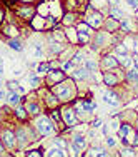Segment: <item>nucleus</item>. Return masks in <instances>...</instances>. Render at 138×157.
I'll list each match as a JSON object with an SVG mask.
<instances>
[{
  "instance_id": "nucleus-1",
  "label": "nucleus",
  "mask_w": 138,
  "mask_h": 157,
  "mask_svg": "<svg viewBox=\"0 0 138 157\" xmlns=\"http://www.w3.org/2000/svg\"><path fill=\"white\" fill-rule=\"evenodd\" d=\"M52 92H53V94L57 95L60 100H63V102H68V100H73V99H75V95H77V87H75V84H73L72 80L65 78V80L55 84L53 87H52Z\"/></svg>"
},
{
  "instance_id": "nucleus-2",
  "label": "nucleus",
  "mask_w": 138,
  "mask_h": 157,
  "mask_svg": "<svg viewBox=\"0 0 138 157\" xmlns=\"http://www.w3.org/2000/svg\"><path fill=\"white\" fill-rule=\"evenodd\" d=\"M37 130H38L40 136H50L52 132L55 130L53 124H52V121L45 115H40L38 119H37Z\"/></svg>"
},
{
  "instance_id": "nucleus-3",
  "label": "nucleus",
  "mask_w": 138,
  "mask_h": 157,
  "mask_svg": "<svg viewBox=\"0 0 138 157\" xmlns=\"http://www.w3.org/2000/svg\"><path fill=\"white\" fill-rule=\"evenodd\" d=\"M0 139H2V144L5 145V147H13L15 145V140H17V137H15V134L12 132L10 129H3L2 132H0Z\"/></svg>"
},
{
  "instance_id": "nucleus-4",
  "label": "nucleus",
  "mask_w": 138,
  "mask_h": 157,
  "mask_svg": "<svg viewBox=\"0 0 138 157\" xmlns=\"http://www.w3.org/2000/svg\"><path fill=\"white\" fill-rule=\"evenodd\" d=\"M85 22H87L92 29H98L100 25L103 24V15L100 12H92V13H88V15H87Z\"/></svg>"
},
{
  "instance_id": "nucleus-5",
  "label": "nucleus",
  "mask_w": 138,
  "mask_h": 157,
  "mask_svg": "<svg viewBox=\"0 0 138 157\" xmlns=\"http://www.w3.org/2000/svg\"><path fill=\"white\" fill-rule=\"evenodd\" d=\"M35 7L32 5H25V7H18L17 9V15L20 18H24V20H32L33 17H35Z\"/></svg>"
},
{
  "instance_id": "nucleus-6",
  "label": "nucleus",
  "mask_w": 138,
  "mask_h": 157,
  "mask_svg": "<svg viewBox=\"0 0 138 157\" xmlns=\"http://www.w3.org/2000/svg\"><path fill=\"white\" fill-rule=\"evenodd\" d=\"M77 112L73 110V109H63V112H62V119L65 121V124L68 125V127H73L75 124H78V119H77Z\"/></svg>"
},
{
  "instance_id": "nucleus-7",
  "label": "nucleus",
  "mask_w": 138,
  "mask_h": 157,
  "mask_svg": "<svg viewBox=\"0 0 138 157\" xmlns=\"http://www.w3.org/2000/svg\"><path fill=\"white\" fill-rule=\"evenodd\" d=\"M65 74H63V70H52L50 69V72H48V80L52 82V84H58V82H62V80H65Z\"/></svg>"
},
{
  "instance_id": "nucleus-8",
  "label": "nucleus",
  "mask_w": 138,
  "mask_h": 157,
  "mask_svg": "<svg viewBox=\"0 0 138 157\" xmlns=\"http://www.w3.org/2000/svg\"><path fill=\"white\" fill-rule=\"evenodd\" d=\"M102 65L105 67V69H115V67L120 65V62H118L117 57H113V55H105L102 60Z\"/></svg>"
},
{
  "instance_id": "nucleus-9",
  "label": "nucleus",
  "mask_w": 138,
  "mask_h": 157,
  "mask_svg": "<svg viewBox=\"0 0 138 157\" xmlns=\"http://www.w3.org/2000/svg\"><path fill=\"white\" fill-rule=\"evenodd\" d=\"M15 137H17V142H18V147H24L28 142V136H27V132H25V129H22V127L17 130Z\"/></svg>"
},
{
  "instance_id": "nucleus-10",
  "label": "nucleus",
  "mask_w": 138,
  "mask_h": 157,
  "mask_svg": "<svg viewBox=\"0 0 138 157\" xmlns=\"http://www.w3.org/2000/svg\"><path fill=\"white\" fill-rule=\"evenodd\" d=\"M103 80H105V84L110 85V87L118 85V77L115 75V74H111V72H105V74H103Z\"/></svg>"
},
{
  "instance_id": "nucleus-11",
  "label": "nucleus",
  "mask_w": 138,
  "mask_h": 157,
  "mask_svg": "<svg viewBox=\"0 0 138 157\" xmlns=\"http://www.w3.org/2000/svg\"><path fill=\"white\" fill-rule=\"evenodd\" d=\"M105 102L107 104H110V105H113V107H117L118 104H120V100H118V95L117 94H113V92H107L105 95Z\"/></svg>"
},
{
  "instance_id": "nucleus-12",
  "label": "nucleus",
  "mask_w": 138,
  "mask_h": 157,
  "mask_svg": "<svg viewBox=\"0 0 138 157\" xmlns=\"http://www.w3.org/2000/svg\"><path fill=\"white\" fill-rule=\"evenodd\" d=\"M73 145H75L78 151H85V147H87V140H85L83 136H75L73 137Z\"/></svg>"
},
{
  "instance_id": "nucleus-13",
  "label": "nucleus",
  "mask_w": 138,
  "mask_h": 157,
  "mask_svg": "<svg viewBox=\"0 0 138 157\" xmlns=\"http://www.w3.org/2000/svg\"><path fill=\"white\" fill-rule=\"evenodd\" d=\"M93 42H95V45H98V47H103V45H105V44H107V35H105V32H96Z\"/></svg>"
},
{
  "instance_id": "nucleus-14",
  "label": "nucleus",
  "mask_w": 138,
  "mask_h": 157,
  "mask_svg": "<svg viewBox=\"0 0 138 157\" xmlns=\"http://www.w3.org/2000/svg\"><path fill=\"white\" fill-rule=\"evenodd\" d=\"M3 33H5L7 37H10V39H15V37H18V29L15 25H7V27L3 29Z\"/></svg>"
},
{
  "instance_id": "nucleus-15",
  "label": "nucleus",
  "mask_w": 138,
  "mask_h": 157,
  "mask_svg": "<svg viewBox=\"0 0 138 157\" xmlns=\"http://www.w3.org/2000/svg\"><path fill=\"white\" fill-rule=\"evenodd\" d=\"M90 75V72H88V69L85 67V69H77L75 72H73V77L78 78V80H85V78H88Z\"/></svg>"
},
{
  "instance_id": "nucleus-16",
  "label": "nucleus",
  "mask_w": 138,
  "mask_h": 157,
  "mask_svg": "<svg viewBox=\"0 0 138 157\" xmlns=\"http://www.w3.org/2000/svg\"><path fill=\"white\" fill-rule=\"evenodd\" d=\"M9 47L12 48V50H15V52H22V50H24V44H22L18 39H10L9 40Z\"/></svg>"
},
{
  "instance_id": "nucleus-17",
  "label": "nucleus",
  "mask_w": 138,
  "mask_h": 157,
  "mask_svg": "<svg viewBox=\"0 0 138 157\" xmlns=\"http://www.w3.org/2000/svg\"><path fill=\"white\" fill-rule=\"evenodd\" d=\"M25 109H27V112L30 115H38L40 114V107H38V104H35V102H27Z\"/></svg>"
},
{
  "instance_id": "nucleus-18",
  "label": "nucleus",
  "mask_w": 138,
  "mask_h": 157,
  "mask_svg": "<svg viewBox=\"0 0 138 157\" xmlns=\"http://www.w3.org/2000/svg\"><path fill=\"white\" fill-rule=\"evenodd\" d=\"M65 35H67V39H68L70 42H73V44H75V42H78V30H77V29H73V27H68V30H67V33H65Z\"/></svg>"
},
{
  "instance_id": "nucleus-19",
  "label": "nucleus",
  "mask_w": 138,
  "mask_h": 157,
  "mask_svg": "<svg viewBox=\"0 0 138 157\" xmlns=\"http://www.w3.org/2000/svg\"><path fill=\"white\" fill-rule=\"evenodd\" d=\"M20 100H22V97H20L18 92L10 90V94H9V104H12V105H18V104H20Z\"/></svg>"
},
{
  "instance_id": "nucleus-20",
  "label": "nucleus",
  "mask_w": 138,
  "mask_h": 157,
  "mask_svg": "<svg viewBox=\"0 0 138 157\" xmlns=\"http://www.w3.org/2000/svg\"><path fill=\"white\" fill-rule=\"evenodd\" d=\"M15 115L20 119V121H25V119H27V115H28V112H27V109H25V107H22L20 104H18L17 109H15Z\"/></svg>"
},
{
  "instance_id": "nucleus-21",
  "label": "nucleus",
  "mask_w": 138,
  "mask_h": 157,
  "mask_svg": "<svg viewBox=\"0 0 138 157\" xmlns=\"http://www.w3.org/2000/svg\"><path fill=\"white\" fill-rule=\"evenodd\" d=\"M75 20H77V13H65V17H63V24L68 25V27L75 24Z\"/></svg>"
},
{
  "instance_id": "nucleus-22",
  "label": "nucleus",
  "mask_w": 138,
  "mask_h": 157,
  "mask_svg": "<svg viewBox=\"0 0 138 157\" xmlns=\"http://www.w3.org/2000/svg\"><path fill=\"white\" fill-rule=\"evenodd\" d=\"M110 15H111V18H115V20H123V12L118 10L117 7H111L110 9Z\"/></svg>"
},
{
  "instance_id": "nucleus-23",
  "label": "nucleus",
  "mask_w": 138,
  "mask_h": 157,
  "mask_svg": "<svg viewBox=\"0 0 138 157\" xmlns=\"http://www.w3.org/2000/svg\"><path fill=\"white\" fill-rule=\"evenodd\" d=\"M107 29H108V32H113V30H118L120 29V20H108L107 22Z\"/></svg>"
},
{
  "instance_id": "nucleus-24",
  "label": "nucleus",
  "mask_w": 138,
  "mask_h": 157,
  "mask_svg": "<svg viewBox=\"0 0 138 157\" xmlns=\"http://www.w3.org/2000/svg\"><path fill=\"white\" fill-rule=\"evenodd\" d=\"M128 134H130V125L128 124H122V127L118 129V136H120V139H126Z\"/></svg>"
},
{
  "instance_id": "nucleus-25",
  "label": "nucleus",
  "mask_w": 138,
  "mask_h": 157,
  "mask_svg": "<svg viewBox=\"0 0 138 157\" xmlns=\"http://www.w3.org/2000/svg\"><path fill=\"white\" fill-rule=\"evenodd\" d=\"M47 155H50V157H63V155H65V152H63V149L62 147H55V149H50V151H48L47 152Z\"/></svg>"
},
{
  "instance_id": "nucleus-26",
  "label": "nucleus",
  "mask_w": 138,
  "mask_h": 157,
  "mask_svg": "<svg viewBox=\"0 0 138 157\" xmlns=\"http://www.w3.org/2000/svg\"><path fill=\"white\" fill-rule=\"evenodd\" d=\"M88 42V32L78 30V44H87Z\"/></svg>"
},
{
  "instance_id": "nucleus-27",
  "label": "nucleus",
  "mask_w": 138,
  "mask_h": 157,
  "mask_svg": "<svg viewBox=\"0 0 138 157\" xmlns=\"http://www.w3.org/2000/svg\"><path fill=\"white\" fill-rule=\"evenodd\" d=\"M28 82H30V85L32 87H38V84H40V78L35 75V74H30V75H28Z\"/></svg>"
},
{
  "instance_id": "nucleus-28",
  "label": "nucleus",
  "mask_w": 138,
  "mask_h": 157,
  "mask_svg": "<svg viewBox=\"0 0 138 157\" xmlns=\"http://www.w3.org/2000/svg\"><path fill=\"white\" fill-rule=\"evenodd\" d=\"M115 52L120 55H126V52H128V48H126L125 44H118V45H115Z\"/></svg>"
},
{
  "instance_id": "nucleus-29",
  "label": "nucleus",
  "mask_w": 138,
  "mask_h": 157,
  "mask_svg": "<svg viewBox=\"0 0 138 157\" xmlns=\"http://www.w3.org/2000/svg\"><path fill=\"white\" fill-rule=\"evenodd\" d=\"M87 155H108L103 149H90V151L87 152Z\"/></svg>"
},
{
  "instance_id": "nucleus-30",
  "label": "nucleus",
  "mask_w": 138,
  "mask_h": 157,
  "mask_svg": "<svg viewBox=\"0 0 138 157\" xmlns=\"http://www.w3.org/2000/svg\"><path fill=\"white\" fill-rule=\"evenodd\" d=\"M50 69H52L50 63H47V62H43V63H40V65H38V72L40 74H48V72H50Z\"/></svg>"
},
{
  "instance_id": "nucleus-31",
  "label": "nucleus",
  "mask_w": 138,
  "mask_h": 157,
  "mask_svg": "<svg viewBox=\"0 0 138 157\" xmlns=\"http://www.w3.org/2000/svg\"><path fill=\"white\" fill-rule=\"evenodd\" d=\"M50 52H52V54H60V52H62V45H60V44H57V42H52Z\"/></svg>"
},
{
  "instance_id": "nucleus-32",
  "label": "nucleus",
  "mask_w": 138,
  "mask_h": 157,
  "mask_svg": "<svg viewBox=\"0 0 138 157\" xmlns=\"http://www.w3.org/2000/svg\"><path fill=\"white\" fill-rule=\"evenodd\" d=\"M118 62H120V65H125V67L130 65V59L126 57V55H120V57H118Z\"/></svg>"
},
{
  "instance_id": "nucleus-33",
  "label": "nucleus",
  "mask_w": 138,
  "mask_h": 157,
  "mask_svg": "<svg viewBox=\"0 0 138 157\" xmlns=\"http://www.w3.org/2000/svg\"><path fill=\"white\" fill-rule=\"evenodd\" d=\"M85 67H87L88 70H92V72H96V69H98V65H96L95 62H90V60L85 62Z\"/></svg>"
},
{
  "instance_id": "nucleus-34",
  "label": "nucleus",
  "mask_w": 138,
  "mask_h": 157,
  "mask_svg": "<svg viewBox=\"0 0 138 157\" xmlns=\"http://www.w3.org/2000/svg\"><path fill=\"white\" fill-rule=\"evenodd\" d=\"M53 144L57 145V147H62V149H65V147H67V142L63 140V139H60V137H57V139L53 140Z\"/></svg>"
},
{
  "instance_id": "nucleus-35",
  "label": "nucleus",
  "mask_w": 138,
  "mask_h": 157,
  "mask_svg": "<svg viewBox=\"0 0 138 157\" xmlns=\"http://www.w3.org/2000/svg\"><path fill=\"white\" fill-rule=\"evenodd\" d=\"M52 119H53L55 122H60L62 121V114H58V110L53 109V110H52Z\"/></svg>"
},
{
  "instance_id": "nucleus-36",
  "label": "nucleus",
  "mask_w": 138,
  "mask_h": 157,
  "mask_svg": "<svg viewBox=\"0 0 138 157\" xmlns=\"http://www.w3.org/2000/svg\"><path fill=\"white\" fill-rule=\"evenodd\" d=\"M82 107H83V110H87V112H92L93 109H95V104H90V102H83V104H82Z\"/></svg>"
},
{
  "instance_id": "nucleus-37",
  "label": "nucleus",
  "mask_w": 138,
  "mask_h": 157,
  "mask_svg": "<svg viewBox=\"0 0 138 157\" xmlns=\"http://www.w3.org/2000/svg\"><path fill=\"white\" fill-rule=\"evenodd\" d=\"M7 87H9V90H15V92H17V89H18V82L10 80L9 84H7Z\"/></svg>"
},
{
  "instance_id": "nucleus-38",
  "label": "nucleus",
  "mask_w": 138,
  "mask_h": 157,
  "mask_svg": "<svg viewBox=\"0 0 138 157\" xmlns=\"http://www.w3.org/2000/svg\"><path fill=\"white\" fill-rule=\"evenodd\" d=\"M122 155H135V152H133V149H132V147H123Z\"/></svg>"
},
{
  "instance_id": "nucleus-39",
  "label": "nucleus",
  "mask_w": 138,
  "mask_h": 157,
  "mask_svg": "<svg viewBox=\"0 0 138 157\" xmlns=\"http://www.w3.org/2000/svg\"><path fill=\"white\" fill-rule=\"evenodd\" d=\"M82 60H83V54H82V52H78V54L75 55V63H80Z\"/></svg>"
},
{
  "instance_id": "nucleus-40",
  "label": "nucleus",
  "mask_w": 138,
  "mask_h": 157,
  "mask_svg": "<svg viewBox=\"0 0 138 157\" xmlns=\"http://www.w3.org/2000/svg\"><path fill=\"white\" fill-rule=\"evenodd\" d=\"M73 65H75V62H65L63 69H65V70H70V69H73Z\"/></svg>"
},
{
  "instance_id": "nucleus-41",
  "label": "nucleus",
  "mask_w": 138,
  "mask_h": 157,
  "mask_svg": "<svg viewBox=\"0 0 138 157\" xmlns=\"http://www.w3.org/2000/svg\"><path fill=\"white\" fill-rule=\"evenodd\" d=\"M27 155H45V154L40 151H30V152H27Z\"/></svg>"
},
{
  "instance_id": "nucleus-42",
  "label": "nucleus",
  "mask_w": 138,
  "mask_h": 157,
  "mask_svg": "<svg viewBox=\"0 0 138 157\" xmlns=\"http://www.w3.org/2000/svg\"><path fill=\"white\" fill-rule=\"evenodd\" d=\"M107 144H108V145H110V147H113V145H115V144H117V140H115V139H113V137H108V139H107Z\"/></svg>"
},
{
  "instance_id": "nucleus-43",
  "label": "nucleus",
  "mask_w": 138,
  "mask_h": 157,
  "mask_svg": "<svg viewBox=\"0 0 138 157\" xmlns=\"http://www.w3.org/2000/svg\"><path fill=\"white\" fill-rule=\"evenodd\" d=\"M130 7H133V9H138V0H128Z\"/></svg>"
},
{
  "instance_id": "nucleus-44",
  "label": "nucleus",
  "mask_w": 138,
  "mask_h": 157,
  "mask_svg": "<svg viewBox=\"0 0 138 157\" xmlns=\"http://www.w3.org/2000/svg\"><path fill=\"white\" fill-rule=\"evenodd\" d=\"M93 127H95V129H98V127H102V121H93Z\"/></svg>"
},
{
  "instance_id": "nucleus-45",
  "label": "nucleus",
  "mask_w": 138,
  "mask_h": 157,
  "mask_svg": "<svg viewBox=\"0 0 138 157\" xmlns=\"http://www.w3.org/2000/svg\"><path fill=\"white\" fill-rule=\"evenodd\" d=\"M3 18H5V12L2 10V7H0V24L3 22Z\"/></svg>"
},
{
  "instance_id": "nucleus-46",
  "label": "nucleus",
  "mask_w": 138,
  "mask_h": 157,
  "mask_svg": "<svg viewBox=\"0 0 138 157\" xmlns=\"http://www.w3.org/2000/svg\"><path fill=\"white\" fill-rule=\"evenodd\" d=\"M0 74H3V62H2V59H0Z\"/></svg>"
},
{
  "instance_id": "nucleus-47",
  "label": "nucleus",
  "mask_w": 138,
  "mask_h": 157,
  "mask_svg": "<svg viewBox=\"0 0 138 157\" xmlns=\"http://www.w3.org/2000/svg\"><path fill=\"white\" fill-rule=\"evenodd\" d=\"M133 145H138V134H136V137H135V142H133Z\"/></svg>"
},
{
  "instance_id": "nucleus-48",
  "label": "nucleus",
  "mask_w": 138,
  "mask_h": 157,
  "mask_svg": "<svg viewBox=\"0 0 138 157\" xmlns=\"http://www.w3.org/2000/svg\"><path fill=\"white\" fill-rule=\"evenodd\" d=\"M2 151H3V145H2V144H0V152H2Z\"/></svg>"
},
{
  "instance_id": "nucleus-49",
  "label": "nucleus",
  "mask_w": 138,
  "mask_h": 157,
  "mask_svg": "<svg viewBox=\"0 0 138 157\" xmlns=\"http://www.w3.org/2000/svg\"><path fill=\"white\" fill-rule=\"evenodd\" d=\"M20 2H32V0H20Z\"/></svg>"
},
{
  "instance_id": "nucleus-50",
  "label": "nucleus",
  "mask_w": 138,
  "mask_h": 157,
  "mask_svg": "<svg viewBox=\"0 0 138 157\" xmlns=\"http://www.w3.org/2000/svg\"><path fill=\"white\" fill-rule=\"evenodd\" d=\"M2 97H3V92H0V99H2Z\"/></svg>"
},
{
  "instance_id": "nucleus-51",
  "label": "nucleus",
  "mask_w": 138,
  "mask_h": 157,
  "mask_svg": "<svg viewBox=\"0 0 138 157\" xmlns=\"http://www.w3.org/2000/svg\"><path fill=\"white\" fill-rule=\"evenodd\" d=\"M0 87H2V80H0Z\"/></svg>"
},
{
  "instance_id": "nucleus-52",
  "label": "nucleus",
  "mask_w": 138,
  "mask_h": 157,
  "mask_svg": "<svg viewBox=\"0 0 138 157\" xmlns=\"http://www.w3.org/2000/svg\"><path fill=\"white\" fill-rule=\"evenodd\" d=\"M136 134H138V127H136Z\"/></svg>"
},
{
  "instance_id": "nucleus-53",
  "label": "nucleus",
  "mask_w": 138,
  "mask_h": 157,
  "mask_svg": "<svg viewBox=\"0 0 138 157\" xmlns=\"http://www.w3.org/2000/svg\"><path fill=\"white\" fill-rule=\"evenodd\" d=\"M113 2H118V0H113Z\"/></svg>"
}]
</instances>
